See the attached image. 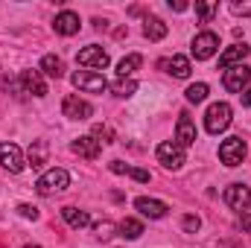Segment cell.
Listing matches in <instances>:
<instances>
[{
  "label": "cell",
  "instance_id": "obj_7",
  "mask_svg": "<svg viewBox=\"0 0 251 248\" xmlns=\"http://www.w3.org/2000/svg\"><path fill=\"white\" fill-rule=\"evenodd\" d=\"M70 79H73V85H76L79 91H88V94H102V91L108 88L105 76H100V73H94V70H76Z\"/></svg>",
  "mask_w": 251,
  "mask_h": 248
},
{
  "label": "cell",
  "instance_id": "obj_5",
  "mask_svg": "<svg viewBox=\"0 0 251 248\" xmlns=\"http://www.w3.org/2000/svg\"><path fill=\"white\" fill-rule=\"evenodd\" d=\"M155 155H158V161L164 164V170H181V167L187 164V155H184V149H181L176 140H164V143H158Z\"/></svg>",
  "mask_w": 251,
  "mask_h": 248
},
{
  "label": "cell",
  "instance_id": "obj_3",
  "mask_svg": "<svg viewBox=\"0 0 251 248\" xmlns=\"http://www.w3.org/2000/svg\"><path fill=\"white\" fill-rule=\"evenodd\" d=\"M231 125V105L228 102H213V105H207V111H204V128L210 131V134H219V131H225Z\"/></svg>",
  "mask_w": 251,
  "mask_h": 248
},
{
  "label": "cell",
  "instance_id": "obj_6",
  "mask_svg": "<svg viewBox=\"0 0 251 248\" xmlns=\"http://www.w3.org/2000/svg\"><path fill=\"white\" fill-rule=\"evenodd\" d=\"M249 79H251V67L249 64H234V67L225 70L222 85H225V91H231V94H243V91L249 88Z\"/></svg>",
  "mask_w": 251,
  "mask_h": 248
},
{
  "label": "cell",
  "instance_id": "obj_33",
  "mask_svg": "<svg viewBox=\"0 0 251 248\" xmlns=\"http://www.w3.org/2000/svg\"><path fill=\"white\" fill-rule=\"evenodd\" d=\"M18 213L24 219H38V207H32V204H18Z\"/></svg>",
  "mask_w": 251,
  "mask_h": 248
},
{
  "label": "cell",
  "instance_id": "obj_1",
  "mask_svg": "<svg viewBox=\"0 0 251 248\" xmlns=\"http://www.w3.org/2000/svg\"><path fill=\"white\" fill-rule=\"evenodd\" d=\"M67 184H70L67 170H62V167H53V170L41 173V178L35 181V190H38L41 196H56V193L67 190Z\"/></svg>",
  "mask_w": 251,
  "mask_h": 248
},
{
  "label": "cell",
  "instance_id": "obj_28",
  "mask_svg": "<svg viewBox=\"0 0 251 248\" xmlns=\"http://www.w3.org/2000/svg\"><path fill=\"white\" fill-rule=\"evenodd\" d=\"M216 12H219V3H199V0H196V15H199L204 24H207V21H213V15H216Z\"/></svg>",
  "mask_w": 251,
  "mask_h": 248
},
{
  "label": "cell",
  "instance_id": "obj_16",
  "mask_svg": "<svg viewBox=\"0 0 251 248\" xmlns=\"http://www.w3.org/2000/svg\"><path fill=\"white\" fill-rule=\"evenodd\" d=\"M79 26H82V21H79V15L76 12H70V9H64L56 15V21H53V29L59 32V35H76L79 32Z\"/></svg>",
  "mask_w": 251,
  "mask_h": 248
},
{
  "label": "cell",
  "instance_id": "obj_22",
  "mask_svg": "<svg viewBox=\"0 0 251 248\" xmlns=\"http://www.w3.org/2000/svg\"><path fill=\"white\" fill-rule=\"evenodd\" d=\"M111 173H117V175H131L134 181H140V184H146L149 181V173L146 170H137V167H128L123 161H111Z\"/></svg>",
  "mask_w": 251,
  "mask_h": 248
},
{
  "label": "cell",
  "instance_id": "obj_31",
  "mask_svg": "<svg viewBox=\"0 0 251 248\" xmlns=\"http://www.w3.org/2000/svg\"><path fill=\"white\" fill-rule=\"evenodd\" d=\"M181 228H184L187 234H196V231L201 228V219H199V216H193V213H187V216L181 219Z\"/></svg>",
  "mask_w": 251,
  "mask_h": 248
},
{
  "label": "cell",
  "instance_id": "obj_14",
  "mask_svg": "<svg viewBox=\"0 0 251 248\" xmlns=\"http://www.w3.org/2000/svg\"><path fill=\"white\" fill-rule=\"evenodd\" d=\"M70 149H73L79 158H88V161H97V158L102 155V143H100V140H94L91 134H85V137H76V140L70 143Z\"/></svg>",
  "mask_w": 251,
  "mask_h": 248
},
{
  "label": "cell",
  "instance_id": "obj_35",
  "mask_svg": "<svg viewBox=\"0 0 251 248\" xmlns=\"http://www.w3.org/2000/svg\"><path fill=\"white\" fill-rule=\"evenodd\" d=\"M240 99H243V105H246V108H251V85L243 91V94H240Z\"/></svg>",
  "mask_w": 251,
  "mask_h": 248
},
{
  "label": "cell",
  "instance_id": "obj_20",
  "mask_svg": "<svg viewBox=\"0 0 251 248\" xmlns=\"http://www.w3.org/2000/svg\"><path fill=\"white\" fill-rule=\"evenodd\" d=\"M62 216H64V222H67L70 228H76V231L91 225V216H88L85 210H79V207H70V204H67V207H62Z\"/></svg>",
  "mask_w": 251,
  "mask_h": 248
},
{
  "label": "cell",
  "instance_id": "obj_10",
  "mask_svg": "<svg viewBox=\"0 0 251 248\" xmlns=\"http://www.w3.org/2000/svg\"><path fill=\"white\" fill-rule=\"evenodd\" d=\"M62 114L67 117V120H88V117L94 114V105L70 94V97H64L62 99Z\"/></svg>",
  "mask_w": 251,
  "mask_h": 248
},
{
  "label": "cell",
  "instance_id": "obj_18",
  "mask_svg": "<svg viewBox=\"0 0 251 248\" xmlns=\"http://www.w3.org/2000/svg\"><path fill=\"white\" fill-rule=\"evenodd\" d=\"M161 67H167V73H170V76H176V79H187L190 70H193L187 56H173V59L161 62Z\"/></svg>",
  "mask_w": 251,
  "mask_h": 248
},
{
  "label": "cell",
  "instance_id": "obj_12",
  "mask_svg": "<svg viewBox=\"0 0 251 248\" xmlns=\"http://www.w3.org/2000/svg\"><path fill=\"white\" fill-rule=\"evenodd\" d=\"M134 210H137L140 216H146V219H164V216L170 213V207H167L164 201H158V198H149V196H140V198H134Z\"/></svg>",
  "mask_w": 251,
  "mask_h": 248
},
{
  "label": "cell",
  "instance_id": "obj_11",
  "mask_svg": "<svg viewBox=\"0 0 251 248\" xmlns=\"http://www.w3.org/2000/svg\"><path fill=\"white\" fill-rule=\"evenodd\" d=\"M21 94H32V97H47V82L41 70H24L21 73Z\"/></svg>",
  "mask_w": 251,
  "mask_h": 248
},
{
  "label": "cell",
  "instance_id": "obj_26",
  "mask_svg": "<svg viewBox=\"0 0 251 248\" xmlns=\"http://www.w3.org/2000/svg\"><path fill=\"white\" fill-rule=\"evenodd\" d=\"M108 88H111V94H114V97L126 99V97H131V94L137 91V82H134V79H117V82H111Z\"/></svg>",
  "mask_w": 251,
  "mask_h": 248
},
{
  "label": "cell",
  "instance_id": "obj_21",
  "mask_svg": "<svg viewBox=\"0 0 251 248\" xmlns=\"http://www.w3.org/2000/svg\"><path fill=\"white\" fill-rule=\"evenodd\" d=\"M38 70L44 73V76H50V79H62L64 76V62L59 56H44L41 64H38Z\"/></svg>",
  "mask_w": 251,
  "mask_h": 248
},
{
  "label": "cell",
  "instance_id": "obj_17",
  "mask_svg": "<svg viewBox=\"0 0 251 248\" xmlns=\"http://www.w3.org/2000/svg\"><path fill=\"white\" fill-rule=\"evenodd\" d=\"M249 53H251V47L243 41V44H231L222 56H219V67L222 70H228V67H234V64H243L246 59H249Z\"/></svg>",
  "mask_w": 251,
  "mask_h": 248
},
{
  "label": "cell",
  "instance_id": "obj_23",
  "mask_svg": "<svg viewBox=\"0 0 251 248\" xmlns=\"http://www.w3.org/2000/svg\"><path fill=\"white\" fill-rule=\"evenodd\" d=\"M44 164H47V143L44 140H35L29 146V167L32 170H41Z\"/></svg>",
  "mask_w": 251,
  "mask_h": 248
},
{
  "label": "cell",
  "instance_id": "obj_24",
  "mask_svg": "<svg viewBox=\"0 0 251 248\" xmlns=\"http://www.w3.org/2000/svg\"><path fill=\"white\" fill-rule=\"evenodd\" d=\"M120 237H123V240H140V237H143V222H140V219H131V216L123 219V222H120Z\"/></svg>",
  "mask_w": 251,
  "mask_h": 248
},
{
  "label": "cell",
  "instance_id": "obj_19",
  "mask_svg": "<svg viewBox=\"0 0 251 248\" xmlns=\"http://www.w3.org/2000/svg\"><path fill=\"white\" fill-rule=\"evenodd\" d=\"M167 32H170V26L161 18H146V24H143V38L146 41H161V38H167Z\"/></svg>",
  "mask_w": 251,
  "mask_h": 248
},
{
  "label": "cell",
  "instance_id": "obj_25",
  "mask_svg": "<svg viewBox=\"0 0 251 248\" xmlns=\"http://www.w3.org/2000/svg\"><path fill=\"white\" fill-rule=\"evenodd\" d=\"M143 64V59L137 56V53H131V56H126L123 62L117 64V79H131V73L137 70Z\"/></svg>",
  "mask_w": 251,
  "mask_h": 248
},
{
  "label": "cell",
  "instance_id": "obj_29",
  "mask_svg": "<svg viewBox=\"0 0 251 248\" xmlns=\"http://www.w3.org/2000/svg\"><path fill=\"white\" fill-rule=\"evenodd\" d=\"M91 137L94 140H100V143H114V131H111V125H94V131H91Z\"/></svg>",
  "mask_w": 251,
  "mask_h": 248
},
{
  "label": "cell",
  "instance_id": "obj_30",
  "mask_svg": "<svg viewBox=\"0 0 251 248\" xmlns=\"http://www.w3.org/2000/svg\"><path fill=\"white\" fill-rule=\"evenodd\" d=\"M228 9H231L234 15H243V18H246V15H251V0H231Z\"/></svg>",
  "mask_w": 251,
  "mask_h": 248
},
{
  "label": "cell",
  "instance_id": "obj_15",
  "mask_svg": "<svg viewBox=\"0 0 251 248\" xmlns=\"http://www.w3.org/2000/svg\"><path fill=\"white\" fill-rule=\"evenodd\" d=\"M176 143H178L181 149H187V146L196 143V125H193V120H190L187 111L178 114V123H176Z\"/></svg>",
  "mask_w": 251,
  "mask_h": 248
},
{
  "label": "cell",
  "instance_id": "obj_27",
  "mask_svg": "<svg viewBox=\"0 0 251 248\" xmlns=\"http://www.w3.org/2000/svg\"><path fill=\"white\" fill-rule=\"evenodd\" d=\"M184 94H187V102H204L207 99V85L204 82H196V85H190Z\"/></svg>",
  "mask_w": 251,
  "mask_h": 248
},
{
  "label": "cell",
  "instance_id": "obj_13",
  "mask_svg": "<svg viewBox=\"0 0 251 248\" xmlns=\"http://www.w3.org/2000/svg\"><path fill=\"white\" fill-rule=\"evenodd\" d=\"M76 62L82 64V67H97V70H105V67H108V53H105L102 47H97V44H91V47H85V50H79V56H76Z\"/></svg>",
  "mask_w": 251,
  "mask_h": 248
},
{
  "label": "cell",
  "instance_id": "obj_36",
  "mask_svg": "<svg viewBox=\"0 0 251 248\" xmlns=\"http://www.w3.org/2000/svg\"><path fill=\"white\" fill-rule=\"evenodd\" d=\"M170 9H176V12H184V9H187V3H184V0H176V3L170 0Z\"/></svg>",
  "mask_w": 251,
  "mask_h": 248
},
{
  "label": "cell",
  "instance_id": "obj_37",
  "mask_svg": "<svg viewBox=\"0 0 251 248\" xmlns=\"http://www.w3.org/2000/svg\"><path fill=\"white\" fill-rule=\"evenodd\" d=\"M24 248H41V246H24Z\"/></svg>",
  "mask_w": 251,
  "mask_h": 248
},
{
  "label": "cell",
  "instance_id": "obj_4",
  "mask_svg": "<svg viewBox=\"0 0 251 248\" xmlns=\"http://www.w3.org/2000/svg\"><path fill=\"white\" fill-rule=\"evenodd\" d=\"M246 155H249V146H246L243 137H228V140H222V146H219V161H222L225 167H240V164L246 161Z\"/></svg>",
  "mask_w": 251,
  "mask_h": 248
},
{
  "label": "cell",
  "instance_id": "obj_34",
  "mask_svg": "<svg viewBox=\"0 0 251 248\" xmlns=\"http://www.w3.org/2000/svg\"><path fill=\"white\" fill-rule=\"evenodd\" d=\"M240 228L246 234H251V213H240Z\"/></svg>",
  "mask_w": 251,
  "mask_h": 248
},
{
  "label": "cell",
  "instance_id": "obj_2",
  "mask_svg": "<svg viewBox=\"0 0 251 248\" xmlns=\"http://www.w3.org/2000/svg\"><path fill=\"white\" fill-rule=\"evenodd\" d=\"M190 50H193V59H196V62H207V59H213V56L219 53V35L210 32V29H204V32H199V35L193 38Z\"/></svg>",
  "mask_w": 251,
  "mask_h": 248
},
{
  "label": "cell",
  "instance_id": "obj_9",
  "mask_svg": "<svg viewBox=\"0 0 251 248\" xmlns=\"http://www.w3.org/2000/svg\"><path fill=\"white\" fill-rule=\"evenodd\" d=\"M222 198H225V204H228V207H234V210L246 213V210L251 207V187H246V184H231V187H225Z\"/></svg>",
  "mask_w": 251,
  "mask_h": 248
},
{
  "label": "cell",
  "instance_id": "obj_8",
  "mask_svg": "<svg viewBox=\"0 0 251 248\" xmlns=\"http://www.w3.org/2000/svg\"><path fill=\"white\" fill-rule=\"evenodd\" d=\"M0 167L9 170V173H21L26 167V158H24V152H21L18 143H9V140L0 143Z\"/></svg>",
  "mask_w": 251,
  "mask_h": 248
},
{
  "label": "cell",
  "instance_id": "obj_32",
  "mask_svg": "<svg viewBox=\"0 0 251 248\" xmlns=\"http://www.w3.org/2000/svg\"><path fill=\"white\" fill-rule=\"evenodd\" d=\"M111 231H114V225H111V222H97V225H94L97 240H108V237H111Z\"/></svg>",
  "mask_w": 251,
  "mask_h": 248
}]
</instances>
